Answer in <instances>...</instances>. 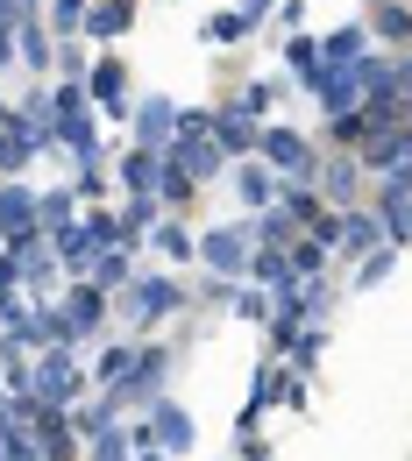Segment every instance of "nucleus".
<instances>
[{
	"instance_id": "nucleus-1",
	"label": "nucleus",
	"mask_w": 412,
	"mask_h": 461,
	"mask_svg": "<svg viewBox=\"0 0 412 461\" xmlns=\"http://www.w3.org/2000/svg\"><path fill=\"white\" fill-rule=\"evenodd\" d=\"M164 157H171V164H185L199 185H206V177H228V149L214 142V128H206V114H199V107H178V135L164 142Z\"/></svg>"
},
{
	"instance_id": "nucleus-2",
	"label": "nucleus",
	"mask_w": 412,
	"mask_h": 461,
	"mask_svg": "<svg viewBox=\"0 0 412 461\" xmlns=\"http://www.w3.org/2000/svg\"><path fill=\"white\" fill-rule=\"evenodd\" d=\"M249 256H256V234L249 228H206L199 234V263H206L214 277H228V285L249 270Z\"/></svg>"
},
{
	"instance_id": "nucleus-3",
	"label": "nucleus",
	"mask_w": 412,
	"mask_h": 461,
	"mask_svg": "<svg viewBox=\"0 0 412 461\" xmlns=\"http://www.w3.org/2000/svg\"><path fill=\"white\" fill-rule=\"evenodd\" d=\"M78 391H86V376L71 369V355H64V348H58V355H43V369L29 376V398L43 404V411H71Z\"/></svg>"
},
{
	"instance_id": "nucleus-4",
	"label": "nucleus",
	"mask_w": 412,
	"mask_h": 461,
	"mask_svg": "<svg viewBox=\"0 0 412 461\" xmlns=\"http://www.w3.org/2000/svg\"><path fill=\"white\" fill-rule=\"evenodd\" d=\"M256 157L278 177H313V142L298 128H256Z\"/></svg>"
},
{
	"instance_id": "nucleus-5",
	"label": "nucleus",
	"mask_w": 412,
	"mask_h": 461,
	"mask_svg": "<svg viewBox=\"0 0 412 461\" xmlns=\"http://www.w3.org/2000/svg\"><path fill=\"white\" fill-rule=\"evenodd\" d=\"M362 171H384L391 185H412V121H398V128H384V135L362 142Z\"/></svg>"
},
{
	"instance_id": "nucleus-6",
	"label": "nucleus",
	"mask_w": 412,
	"mask_h": 461,
	"mask_svg": "<svg viewBox=\"0 0 412 461\" xmlns=\"http://www.w3.org/2000/svg\"><path fill=\"white\" fill-rule=\"evenodd\" d=\"M0 241H7V249H29V241H43L36 192H29V185H0Z\"/></svg>"
},
{
	"instance_id": "nucleus-7",
	"label": "nucleus",
	"mask_w": 412,
	"mask_h": 461,
	"mask_svg": "<svg viewBox=\"0 0 412 461\" xmlns=\"http://www.w3.org/2000/svg\"><path fill=\"white\" fill-rule=\"evenodd\" d=\"M86 93H93V107L100 114H114V121H128V64L107 50V58H93L86 64Z\"/></svg>"
},
{
	"instance_id": "nucleus-8",
	"label": "nucleus",
	"mask_w": 412,
	"mask_h": 461,
	"mask_svg": "<svg viewBox=\"0 0 412 461\" xmlns=\"http://www.w3.org/2000/svg\"><path fill=\"white\" fill-rule=\"evenodd\" d=\"M128 305H135V320H142V327H157L164 312L185 305V285H171V277H135V285H128Z\"/></svg>"
},
{
	"instance_id": "nucleus-9",
	"label": "nucleus",
	"mask_w": 412,
	"mask_h": 461,
	"mask_svg": "<svg viewBox=\"0 0 412 461\" xmlns=\"http://www.w3.org/2000/svg\"><path fill=\"white\" fill-rule=\"evenodd\" d=\"M206 128H214V142H221V149H228V157H256V128H263V121L249 114V107H221V114H206Z\"/></svg>"
},
{
	"instance_id": "nucleus-10",
	"label": "nucleus",
	"mask_w": 412,
	"mask_h": 461,
	"mask_svg": "<svg viewBox=\"0 0 412 461\" xmlns=\"http://www.w3.org/2000/svg\"><path fill=\"white\" fill-rule=\"evenodd\" d=\"M14 58L29 64V71H50V64H58V36H50L36 14H14Z\"/></svg>"
},
{
	"instance_id": "nucleus-11",
	"label": "nucleus",
	"mask_w": 412,
	"mask_h": 461,
	"mask_svg": "<svg viewBox=\"0 0 412 461\" xmlns=\"http://www.w3.org/2000/svg\"><path fill=\"white\" fill-rule=\"evenodd\" d=\"M128 121H135V142L142 149H164L178 135V107L171 100H142V107H128Z\"/></svg>"
},
{
	"instance_id": "nucleus-12",
	"label": "nucleus",
	"mask_w": 412,
	"mask_h": 461,
	"mask_svg": "<svg viewBox=\"0 0 412 461\" xmlns=\"http://www.w3.org/2000/svg\"><path fill=\"white\" fill-rule=\"evenodd\" d=\"M36 455L43 461H78V433H71L64 411H43V404H36Z\"/></svg>"
},
{
	"instance_id": "nucleus-13",
	"label": "nucleus",
	"mask_w": 412,
	"mask_h": 461,
	"mask_svg": "<svg viewBox=\"0 0 412 461\" xmlns=\"http://www.w3.org/2000/svg\"><path fill=\"white\" fill-rule=\"evenodd\" d=\"M377 228H384L391 249H406V241H412V185H391V192L377 199Z\"/></svg>"
},
{
	"instance_id": "nucleus-14",
	"label": "nucleus",
	"mask_w": 412,
	"mask_h": 461,
	"mask_svg": "<svg viewBox=\"0 0 412 461\" xmlns=\"http://www.w3.org/2000/svg\"><path fill=\"white\" fill-rule=\"evenodd\" d=\"M313 177H320V199L327 206H349L355 185H362V157H334V164H313Z\"/></svg>"
},
{
	"instance_id": "nucleus-15",
	"label": "nucleus",
	"mask_w": 412,
	"mask_h": 461,
	"mask_svg": "<svg viewBox=\"0 0 412 461\" xmlns=\"http://www.w3.org/2000/svg\"><path fill=\"white\" fill-rule=\"evenodd\" d=\"M128 22H135V0H86V36H93V43L128 36Z\"/></svg>"
},
{
	"instance_id": "nucleus-16",
	"label": "nucleus",
	"mask_w": 412,
	"mask_h": 461,
	"mask_svg": "<svg viewBox=\"0 0 412 461\" xmlns=\"http://www.w3.org/2000/svg\"><path fill=\"white\" fill-rule=\"evenodd\" d=\"M377 241H384L377 213H362V206H342V228H334V249H342V256H370Z\"/></svg>"
},
{
	"instance_id": "nucleus-17",
	"label": "nucleus",
	"mask_w": 412,
	"mask_h": 461,
	"mask_svg": "<svg viewBox=\"0 0 412 461\" xmlns=\"http://www.w3.org/2000/svg\"><path fill=\"white\" fill-rule=\"evenodd\" d=\"M235 192L249 199V206H256V213H263V206L278 199V171H270L263 157H242V164H235Z\"/></svg>"
},
{
	"instance_id": "nucleus-18",
	"label": "nucleus",
	"mask_w": 412,
	"mask_h": 461,
	"mask_svg": "<svg viewBox=\"0 0 412 461\" xmlns=\"http://www.w3.org/2000/svg\"><path fill=\"white\" fill-rule=\"evenodd\" d=\"M362 50H370V29H362V22H349V29H334V36L320 43V71H349Z\"/></svg>"
},
{
	"instance_id": "nucleus-19",
	"label": "nucleus",
	"mask_w": 412,
	"mask_h": 461,
	"mask_svg": "<svg viewBox=\"0 0 412 461\" xmlns=\"http://www.w3.org/2000/svg\"><path fill=\"white\" fill-rule=\"evenodd\" d=\"M150 426H157V447H164V455H192V411H185V404H157Z\"/></svg>"
},
{
	"instance_id": "nucleus-20",
	"label": "nucleus",
	"mask_w": 412,
	"mask_h": 461,
	"mask_svg": "<svg viewBox=\"0 0 412 461\" xmlns=\"http://www.w3.org/2000/svg\"><path fill=\"white\" fill-rule=\"evenodd\" d=\"M64 320H71L78 334H100V320H107V291H100V285H78L71 298H64Z\"/></svg>"
},
{
	"instance_id": "nucleus-21",
	"label": "nucleus",
	"mask_w": 412,
	"mask_h": 461,
	"mask_svg": "<svg viewBox=\"0 0 412 461\" xmlns=\"http://www.w3.org/2000/svg\"><path fill=\"white\" fill-rule=\"evenodd\" d=\"M278 206L292 213L298 228H313V221L327 213V199H320V192H306V177H278Z\"/></svg>"
},
{
	"instance_id": "nucleus-22",
	"label": "nucleus",
	"mask_w": 412,
	"mask_h": 461,
	"mask_svg": "<svg viewBox=\"0 0 412 461\" xmlns=\"http://www.w3.org/2000/svg\"><path fill=\"white\" fill-rule=\"evenodd\" d=\"M50 249H58L64 270H93V256H100V241L86 234V221H78V228H64V234H50Z\"/></svg>"
},
{
	"instance_id": "nucleus-23",
	"label": "nucleus",
	"mask_w": 412,
	"mask_h": 461,
	"mask_svg": "<svg viewBox=\"0 0 412 461\" xmlns=\"http://www.w3.org/2000/svg\"><path fill=\"white\" fill-rule=\"evenodd\" d=\"M157 164H164V149H142V142H135V149L121 157V185H128V192H157Z\"/></svg>"
},
{
	"instance_id": "nucleus-24",
	"label": "nucleus",
	"mask_w": 412,
	"mask_h": 461,
	"mask_svg": "<svg viewBox=\"0 0 412 461\" xmlns=\"http://www.w3.org/2000/svg\"><path fill=\"white\" fill-rule=\"evenodd\" d=\"M36 221H43V234H64V228H78V192H50V199H36Z\"/></svg>"
},
{
	"instance_id": "nucleus-25",
	"label": "nucleus",
	"mask_w": 412,
	"mask_h": 461,
	"mask_svg": "<svg viewBox=\"0 0 412 461\" xmlns=\"http://www.w3.org/2000/svg\"><path fill=\"white\" fill-rule=\"evenodd\" d=\"M93 285L107 291V298L135 285V270H128V249H100V256H93Z\"/></svg>"
},
{
	"instance_id": "nucleus-26",
	"label": "nucleus",
	"mask_w": 412,
	"mask_h": 461,
	"mask_svg": "<svg viewBox=\"0 0 412 461\" xmlns=\"http://www.w3.org/2000/svg\"><path fill=\"white\" fill-rule=\"evenodd\" d=\"M278 355H292V369L306 376V369H313V362L327 355V327H298V334H292L285 348H278Z\"/></svg>"
},
{
	"instance_id": "nucleus-27",
	"label": "nucleus",
	"mask_w": 412,
	"mask_h": 461,
	"mask_svg": "<svg viewBox=\"0 0 412 461\" xmlns=\"http://www.w3.org/2000/svg\"><path fill=\"white\" fill-rule=\"evenodd\" d=\"M249 277H256V285H270V291L298 285V277H292V263H285V249H256V256H249Z\"/></svg>"
},
{
	"instance_id": "nucleus-28",
	"label": "nucleus",
	"mask_w": 412,
	"mask_h": 461,
	"mask_svg": "<svg viewBox=\"0 0 412 461\" xmlns=\"http://www.w3.org/2000/svg\"><path fill=\"white\" fill-rule=\"evenodd\" d=\"M14 291H22V256L0 249V320H7V327L22 320V298H14Z\"/></svg>"
},
{
	"instance_id": "nucleus-29",
	"label": "nucleus",
	"mask_w": 412,
	"mask_h": 461,
	"mask_svg": "<svg viewBox=\"0 0 412 461\" xmlns=\"http://www.w3.org/2000/svg\"><path fill=\"white\" fill-rule=\"evenodd\" d=\"M192 185H199V177L185 171V164H171V157H164V164H157V199H164V206H185V199H192Z\"/></svg>"
},
{
	"instance_id": "nucleus-30",
	"label": "nucleus",
	"mask_w": 412,
	"mask_h": 461,
	"mask_svg": "<svg viewBox=\"0 0 412 461\" xmlns=\"http://www.w3.org/2000/svg\"><path fill=\"white\" fill-rule=\"evenodd\" d=\"M285 263H292V277H320L327 270V241L320 234H298L292 249H285Z\"/></svg>"
},
{
	"instance_id": "nucleus-31",
	"label": "nucleus",
	"mask_w": 412,
	"mask_h": 461,
	"mask_svg": "<svg viewBox=\"0 0 412 461\" xmlns=\"http://www.w3.org/2000/svg\"><path fill=\"white\" fill-rule=\"evenodd\" d=\"M135 355H142V348H128V341H107V348H100V362H93V376H100V384H107V391H114L121 376H128V369H135Z\"/></svg>"
},
{
	"instance_id": "nucleus-32",
	"label": "nucleus",
	"mask_w": 412,
	"mask_h": 461,
	"mask_svg": "<svg viewBox=\"0 0 412 461\" xmlns=\"http://www.w3.org/2000/svg\"><path fill=\"white\" fill-rule=\"evenodd\" d=\"M285 64H292V78H320V36H285Z\"/></svg>"
},
{
	"instance_id": "nucleus-33",
	"label": "nucleus",
	"mask_w": 412,
	"mask_h": 461,
	"mask_svg": "<svg viewBox=\"0 0 412 461\" xmlns=\"http://www.w3.org/2000/svg\"><path fill=\"white\" fill-rule=\"evenodd\" d=\"M256 22H249V7H221V14H206V43H242Z\"/></svg>"
},
{
	"instance_id": "nucleus-34",
	"label": "nucleus",
	"mask_w": 412,
	"mask_h": 461,
	"mask_svg": "<svg viewBox=\"0 0 412 461\" xmlns=\"http://www.w3.org/2000/svg\"><path fill=\"white\" fill-rule=\"evenodd\" d=\"M0 461H43V455H36V440L22 433L14 411H0Z\"/></svg>"
},
{
	"instance_id": "nucleus-35",
	"label": "nucleus",
	"mask_w": 412,
	"mask_h": 461,
	"mask_svg": "<svg viewBox=\"0 0 412 461\" xmlns=\"http://www.w3.org/2000/svg\"><path fill=\"white\" fill-rule=\"evenodd\" d=\"M377 36H384V43H412V7L377 0Z\"/></svg>"
},
{
	"instance_id": "nucleus-36",
	"label": "nucleus",
	"mask_w": 412,
	"mask_h": 461,
	"mask_svg": "<svg viewBox=\"0 0 412 461\" xmlns=\"http://www.w3.org/2000/svg\"><path fill=\"white\" fill-rule=\"evenodd\" d=\"M150 234H157V249H164L171 263H185V256H199V234H185L178 221H164V228H150Z\"/></svg>"
},
{
	"instance_id": "nucleus-37",
	"label": "nucleus",
	"mask_w": 412,
	"mask_h": 461,
	"mask_svg": "<svg viewBox=\"0 0 412 461\" xmlns=\"http://www.w3.org/2000/svg\"><path fill=\"white\" fill-rule=\"evenodd\" d=\"M327 135H334V142H355V149H362V142H370V121H362V107H349V114H327Z\"/></svg>"
},
{
	"instance_id": "nucleus-38",
	"label": "nucleus",
	"mask_w": 412,
	"mask_h": 461,
	"mask_svg": "<svg viewBox=\"0 0 412 461\" xmlns=\"http://www.w3.org/2000/svg\"><path fill=\"white\" fill-rule=\"evenodd\" d=\"M86 234H93L100 249H121V213H114V206H100V213H86Z\"/></svg>"
},
{
	"instance_id": "nucleus-39",
	"label": "nucleus",
	"mask_w": 412,
	"mask_h": 461,
	"mask_svg": "<svg viewBox=\"0 0 412 461\" xmlns=\"http://www.w3.org/2000/svg\"><path fill=\"white\" fill-rule=\"evenodd\" d=\"M93 461H135V447H128V433H121V426H107V433H93Z\"/></svg>"
},
{
	"instance_id": "nucleus-40",
	"label": "nucleus",
	"mask_w": 412,
	"mask_h": 461,
	"mask_svg": "<svg viewBox=\"0 0 412 461\" xmlns=\"http://www.w3.org/2000/svg\"><path fill=\"white\" fill-rule=\"evenodd\" d=\"M86 29V0H50V36H71Z\"/></svg>"
},
{
	"instance_id": "nucleus-41",
	"label": "nucleus",
	"mask_w": 412,
	"mask_h": 461,
	"mask_svg": "<svg viewBox=\"0 0 412 461\" xmlns=\"http://www.w3.org/2000/svg\"><path fill=\"white\" fill-rule=\"evenodd\" d=\"M391 263H398L391 249H370V256H362V285H384V277H391Z\"/></svg>"
},
{
	"instance_id": "nucleus-42",
	"label": "nucleus",
	"mask_w": 412,
	"mask_h": 461,
	"mask_svg": "<svg viewBox=\"0 0 412 461\" xmlns=\"http://www.w3.org/2000/svg\"><path fill=\"white\" fill-rule=\"evenodd\" d=\"M107 426H114V404H86L78 411V433H107Z\"/></svg>"
},
{
	"instance_id": "nucleus-43",
	"label": "nucleus",
	"mask_w": 412,
	"mask_h": 461,
	"mask_svg": "<svg viewBox=\"0 0 412 461\" xmlns=\"http://www.w3.org/2000/svg\"><path fill=\"white\" fill-rule=\"evenodd\" d=\"M107 192V171L100 164H78V199H100Z\"/></svg>"
},
{
	"instance_id": "nucleus-44",
	"label": "nucleus",
	"mask_w": 412,
	"mask_h": 461,
	"mask_svg": "<svg viewBox=\"0 0 412 461\" xmlns=\"http://www.w3.org/2000/svg\"><path fill=\"white\" fill-rule=\"evenodd\" d=\"M235 312H242V320H263V312H270V298H263V291H235Z\"/></svg>"
},
{
	"instance_id": "nucleus-45",
	"label": "nucleus",
	"mask_w": 412,
	"mask_h": 461,
	"mask_svg": "<svg viewBox=\"0 0 412 461\" xmlns=\"http://www.w3.org/2000/svg\"><path fill=\"white\" fill-rule=\"evenodd\" d=\"M242 461H270V440H263L256 426H242Z\"/></svg>"
},
{
	"instance_id": "nucleus-46",
	"label": "nucleus",
	"mask_w": 412,
	"mask_h": 461,
	"mask_svg": "<svg viewBox=\"0 0 412 461\" xmlns=\"http://www.w3.org/2000/svg\"><path fill=\"white\" fill-rule=\"evenodd\" d=\"M398 107H406V121H412V64L398 58Z\"/></svg>"
},
{
	"instance_id": "nucleus-47",
	"label": "nucleus",
	"mask_w": 412,
	"mask_h": 461,
	"mask_svg": "<svg viewBox=\"0 0 412 461\" xmlns=\"http://www.w3.org/2000/svg\"><path fill=\"white\" fill-rule=\"evenodd\" d=\"M14 64V29H0V71Z\"/></svg>"
},
{
	"instance_id": "nucleus-48",
	"label": "nucleus",
	"mask_w": 412,
	"mask_h": 461,
	"mask_svg": "<svg viewBox=\"0 0 412 461\" xmlns=\"http://www.w3.org/2000/svg\"><path fill=\"white\" fill-rule=\"evenodd\" d=\"M14 14H22V0H0V29H14Z\"/></svg>"
},
{
	"instance_id": "nucleus-49",
	"label": "nucleus",
	"mask_w": 412,
	"mask_h": 461,
	"mask_svg": "<svg viewBox=\"0 0 412 461\" xmlns=\"http://www.w3.org/2000/svg\"><path fill=\"white\" fill-rule=\"evenodd\" d=\"M135 461H164V455H157V447H150V455H135Z\"/></svg>"
},
{
	"instance_id": "nucleus-50",
	"label": "nucleus",
	"mask_w": 412,
	"mask_h": 461,
	"mask_svg": "<svg viewBox=\"0 0 412 461\" xmlns=\"http://www.w3.org/2000/svg\"><path fill=\"white\" fill-rule=\"evenodd\" d=\"M0 128H7V107H0Z\"/></svg>"
}]
</instances>
